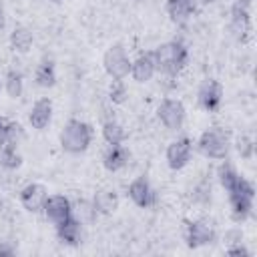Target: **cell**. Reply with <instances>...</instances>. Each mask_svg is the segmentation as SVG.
Returning <instances> with one entry per match:
<instances>
[{
    "mask_svg": "<svg viewBox=\"0 0 257 257\" xmlns=\"http://www.w3.org/2000/svg\"><path fill=\"white\" fill-rule=\"evenodd\" d=\"M191 151H193L191 139L181 137V139L173 141V143L167 147V163H169V167L175 169V171L183 169V167L191 161Z\"/></svg>",
    "mask_w": 257,
    "mask_h": 257,
    "instance_id": "6",
    "label": "cell"
},
{
    "mask_svg": "<svg viewBox=\"0 0 257 257\" xmlns=\"http://www.w3.org/2000/svg\"><path fill=\"white\" fill-rule=\"evenodd\" d=\"M153 58H155L157 70H161L163 74L175 76L187 64L189 52H187V46L181 40H171V42H165V44L157 46L153 50Z\"/></svg>",
    "mask_w": 257,
    "mask_h": 257,
    "instance_id": "1",
    "label": "cell"
},
{
    "mask_svg": "<svg viewBox=\"0 0 257 257\" xmlns=\"http://www.w3.org/2000/svg\"><path fill=\"white\" fill-rule=\"evenodd\" d=\"M102 64H104V70L108 72V76H112V80H122L131 72V58L122 44H112L104 52Z\"/></svg>",
    "mask_w": 257,
    "mask_h": 257,
    "instance_id": "3",
    "label": "cell"
},
{
    "mask_svg": "<svg viewBox=\"0 0 257 257\" xmlns=\"http://www.w3.org/2000/svg\"><path fill=\"white\" fill-rule=\"evenodd\" d=\"M237 151L243 159H251L253 157V151H255V145H253V139L247 137V135H241L237 139Z\"/></svg>",
    "mask_w": 257,
    "mask_h": 257,
    "instance_id": "27",
    "label": "cell"
},
{
    "mask_svg": "<svg viewBox=\"0 0 257 257\" xmlns=\"http://www.w3.org/2000/svg\"><path fill=\"white\" fill-rule=\"evenodd\" d=\"M215 241V231L207 221H193L187 227V245L189 247H203Z\"/></svg>",
    "mask_w": 257,
    "mask_h": 257,
    "instance_id": "11",
    "label": "cell"
},
{
    "mask_svg": "<svg viewBox=\"0 0 257 257\" xmlns=\"http://www.w3.org/2000/svg\"><path fill=\"white\" fill-rule=\"evenodd\" d=\"M4 24H6V14H4V8L0 4V28H4Z\"/></svg>",
    "mask_w": 257,
    "mask_h": 257,
    "instance_id": "29",
    "label": "cell"
},
{
    "mask_svg": "<svg viewBox=\"0 0 257 257\" xmlns=\"http://www.w3.org/2000/svg\"><path fill=\"white\" fill-rule=\"evenodd\" d=\"M92 205L96 209V213L100 215H110L116 207H118V195L110 189H102V191H96L94 197H92Z\"/></svg>",
    "mask_w": 257,
    "mask_h": 257,
    "instance_id": "19",
    "label": "cell"
},
{
    "mask_svg": "<svg viewBox=\"0 0 257 257\" xmlns=\"http://www.w3.org/2000/svg\"><path fill=\"white\" fill-rule=\"evenodd\" d=\"M126 161H128V151L122 145H108V149H106V153L102 157L104 167L108 171H112V173L114 171H120L126 165Z\"/></svg>",
    "mask_w": 257,
    "mask_h": 257,
    "instance_id": "18",
    "label": "cell"
},
{
    "mask_svg": "<svg viewBox=\"0 0 257 257\" xmlns=\"http://www.w3.org/2000/svg\"><path fill=\"white\" fill-rule=\"evenodd\" d=\"M46 197H48L46 187L40 185V183H30V185H26V187L20 191V203H22V207H24L26 211H30V213L42 211Z\"/></svg>",
    "mask_w": 257,
    "mask_h": 257,
    "instance_id": "8",
    "label": "cell"
},
{
    "mask_svg": "<svg viewBox=\"0 0 257 257\" xmlns=\"http://www.w3.org/2000/svg\"><path fill=\"white\" fill-rule=\"evenodd\" d=\"M24 90V78H22V72L20 70H8L6 74V92L12 96V98H18Z\"/></svg>",
    "mask_w": 257,
    "mask_h": 257,
    "instance_id": "26",
    "label": "cell"
},
{
    "mask_svg": "<svg viewBox=\"0 0 257 257\" xmlns=\"http://www.w3.org/2000/svg\"><path fill=\"white\" fill-rule=\"evenodd\" d=\"M199 2H201V4H213L215 0H199Z\"/></svg>",
    "mask_w": 257,
    "mask_h": 257,
    "instance_id": "30",
    "label": "cell"
},
{
    "mask_svg": "<svg viewBox=\"0 0 257 257\" xmlns=\"http://www.w3.org/2000/svg\"><path fill=\"white\" fill-rule=\"evenodd\" d=\"M217 177H219V183L223 185V189H225L227 193H231V191L239 185V181H241V175L237 173V169H235L229 161H225V163L217 169Z\"/></svg>",
    "mask_w": 257,
    "mask_h": 257,
    "instance_id": "20",
    "label": "cell"
},
{
    "mask_svg": "<svg viewBox=\"0 0 257 257\" xmlns=\"http://www.w3.org/2000/svg\"><path fill=\"white\" fill-rule=\"evenodd\" d=\"M126 86H124V82L122 80H112V86H110V100L112 102H116V104H120V102H124L126 100Z\"/></svg>",
    "mask_w": 257,
    "mask_h": 257,
    "instance_id": "28",
    "label": "cell"
},
{
    "mask_svg": "<svg viewBox=\"0 0 257 257\" xmlns=\"http://www.w3.org/2000/svg\"><path fill=\"white\" fill-rule=\"evenodd\" d=\"M92 141V131L86 122L82 120H76V118H70L62 133H60V145L66 153H72V155H78V153H84L88 149Z\"/></svg>",
    "mask_w": 257,
    "mask_h": 257,
    "instance_id": "2",
    "label": "cell"
},
{
    "mask_svg": "<svg viewBox=\"0 0 257 257\" xmlns=\"http://www.w3.org/2000/svg\"><path fill=\"white\" fill-rule=\"evenodd\" d=\"M52 2H60V0H52Z\"/></svg>",
    "mask_w": 257,
    "mask_h": 257,
    "instance_id": "32",
    "label": "cell"
},
{
    "mask_svg": "<svg viewBox=\"0 0 257 257\" xmlns=\"http://www.w3.org/2000/svg\"><path fill=\"white\" fill-rule=\"evenodd\" d=\"M44 215L48 221H52L54 225H58L60 221L68 219L72 215V205L66 197L62 195H52V197H46L44 201V207H42Z\"/></svg>",
    "mask_w": 257,
    "mask_h": 257,
    "instance_id": "7",
    "label": "cell"
},
{
    "mask_svg": "<svg viewBox=\"0 0 257 257\" xmlns=\"http://www.w3.org/2000/svg\"><path fill=\"white\" fill-rule=\"evenodd\" d=\"M102 137L108 145H120L126 139V131L116 122V120H104L102 124Z\"/></svg>",
    "mask_w": 257,
    "mask_h": 257,
    "instance_id": "24",
    "label": "cell"
},
{
    "mask_svg": "<svg viewBox=\"0 0 257 257\" xmlns=\"http://www.w3.org/2000/svg\"><path fill=\"white\" fill-rule=\"evenodd\" d=\"M20 163H22V157L16 151V147H12V145H2L0 147V167L12 171V169H18Z\"/></svg>",
    "mask_w": 257,
    "mask_h": 257,
    "instance_id": "25",
    "label": "cell"
},
{
    "mask_svg": "<svg viewBox=\"0 0 257 257\" xmlns=\"http://www.w3.org/2000/svg\"><path fill=\"white\" fill-rule=\"evenodd\" d=\"M237 2H241V4H245V6H249V4H251V0H237Z\"/></svg>",
    "mask_w": 257,
    "mask_h": 257,
    "instance_id": "31",
    "label": "cell"
},
{
    "mask_svg": "<svg viewBox=\"0 0 257 257\" xmlns=\"http://www.w3.org/2000/svg\"><path fill=\"white\" fill-rule=\"evenodd\" d=\"M221 100H223V88L217 80L209 78L199 86V104L205 110H209V112L217 110L221 106Z\"/></svg>",
    "mask_w": 257,
    "mask_h": 257,
    "instance_id": "9",
    "label": "cell"
},
{
    "mask_svg": "<svg viewBox=\"0 0 257 257\" xmlns=\"http://www.w3.org/2000/svg\"><path fill=\"white\" fill-rule=\"evenodd\" d=\"M253 199H255V195H249V193H241V191L229 193L231 215H233L235 221H245L251 215V211H253Z\"/></svg>",
    "mask_w": 257,
    "mask_h": 257,
    "instance_id": "14",
    "label": "cell"
},
{
    "mask_svg": "<svg viewBox=\"0 0 257 257\" xmlns=\"http://www.w3.org/2000/svg\"><path fill=\"white\" fill-rule=\"evenodd\" d=\"M56 235L66 245H78L82 239V223L76 221L72 215L56 225Z\"/></svg>",
    "mask_w": 257,
    "mask_h": 257,
    "instance_id": "15",
    "label": "cell"
},
{
    "mask_svg": "<svg viewBox=\"0 0 257 257\" xmlns=\"http://www.w3.org/2000/svg\"><path fill=\"white\" fill-rule=\"evenodd\" d=\"M28 118H30V124L34 128H38V131L46 128L48 122H50V118H52V102L48 98L36 100L32 104V108H30V116Z\"/></svg>",
    "mask_w": 257,
    "mask_h": 257,
    "instance_id": "16",
    "label": "cell"
},
{
    "mask_svg": "<svg viewBox=\"0 0 257 257\" xmlns=\"http://www.w3.org/2000/svg\"><path fill=\"white\" fill-rule=\"evenodd\" d=\"M32 42H34V36L26 26H16L10 34V44L16 52H28Z\"/></svg>",
    "mask_w": 257,
    "mask_h": 257,
    "instance_id": "21",
    "label": "cell"
},
{
    "mask_svg": "<svg viewBox=\"0 0 257 257\" xmlns=\"http://www.w3.org/2000/svg\"><path fill=\"white\" fill-rule=\"evenodd\" d=\"M195 10V0H169L167 2V14L173 22L185 24Z\"/></svg>",
    "mask_w": 257,
    "mask_h": 257,
    "instance_id": "17",
    "label": "cell"
},
{
    "mask_svg": "<svg viewBox=\"0 0 257 257\" xmlns=\"http://www.w3.org/2000/svg\"><path fill=\"white\" fill-rule=\"evenodd\" d=\"M159 118L169 131H179L185 122V106L181 100L165 98L159 106Z\"/></svg>",
    "mask_w": 257,
    "mask_h": 257,
    "instance_id": "5",
    "label": "cell"
},
{
    "mask_svg": "<svg viewBox=\"0 0 257 257\" xmlns=\"http://www.w3.org/2000/svg\"><path fill=\"white\" fill-rule=\"evenodd\" d=\"M199 151H201L205 157H209V159L221 161V159H225L227 153H229V141H227V137H225L221 131L209 128V131H205V133L201 135V139H199Z\"/></svg>",
    "mask_w": 257,
    "mask_h": 257,
    "instance_id": "4",
    "label": "cell"
},
{
    "mask_svg": "<svg viewBox=\"0 0 257 257\" xmlns=\"http://www.w3.org/2000/svg\"><path fill=\"white\" fill-rule=\"evenodd\" d=\"M157 72V64H155V58H153V52H145L141 54L137 60H131V76L137 80V82H147L155 76Z\"/></svg>",
    "mask_w": 257,
    "mask_h": 257,
    "instance_id": "13",
    "label": "cell"
},
{
    "mask_svg": "<svg viewBox=\"0 0 257 257\" xmlns=\"http://www.w3.org/2000/svg\"><path fill=\"white\" fill-rule=\"evenodd\" d=\"M231 32L239 38V40H245L249 30H251V18H249V6L241 4V2H235L233 8H231V24H229Z\"/></svg>",
    "mask_w": 257,
    "mask_h": 257,
    "instance_id": "10",
    "label": "cell"
},
{
    "mask_svg": "<svg viewBox=\"0 0 257 257\" xmlns=\"http://www.w3.org/2000/svg\"><path fill=\"white\" fill-rule=\"evenodd\" d=\"M128 197H131V201H133L135 205H139V207H151V205L155 203V199H157V195H155L151 183H149L145 177H137V179L128 185Z\"/></svg>",
    "mask_w": 257,
    "mask_h": 257,
    "instance_id": "12",
    "label": "cell"
},
{
    "mask_svg": "<svg viewBox=\"0 0 257 257\" xmlns=\"http://www.w3.org/2000/svg\"><path fill=\"white\" fill-rule=\"evenodd\" d=\"M34 80L38 86L42 88H48L56 82V70H54V62L52 60H42L38 66H36V72H34Z\"/></svg>",
    "mask_w": 257,
    "mask_h": 257,
    "instance_id": "22",
    "label": "cell"
},
{
    "mask_svg": "<svg viewBox=\"0 0 257 257\" xmlns=\"http://www.w3.org/2000/svg\"><path fill=\"white\" fill-rule=\"evenodd\" d=\"M96 209H94V205H92V201H86V199H82V201H78L74 207H72V217L76 219V221H80L82 225H88V223H92L94 219H96Z\"/></svg>",
    "mask_w": 257,
    "mask_h": 257,
    "instance_id": "23",
    "label": "cell"
}]
</instances>
